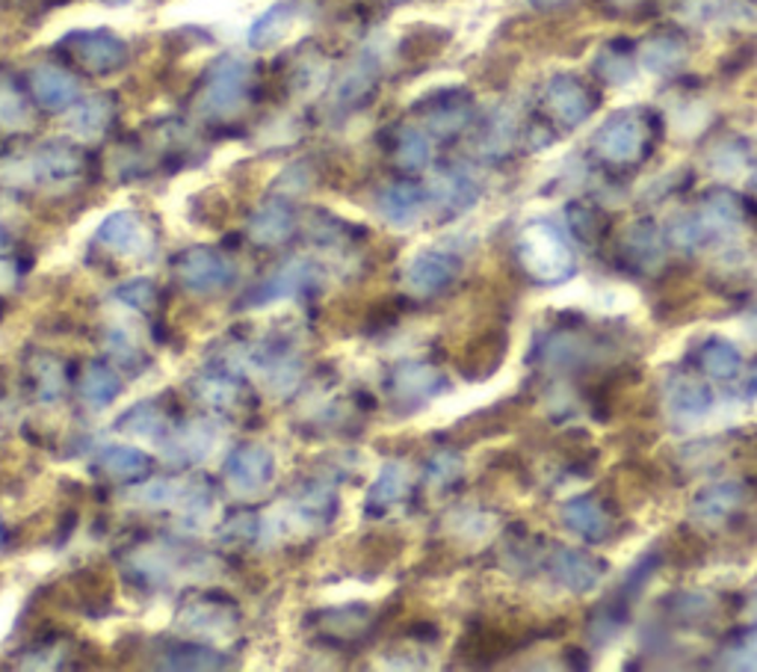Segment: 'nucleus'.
I'll use <instances>...</instances> for the list:
<instances>
[{
  "instance_id": "52",
  "label": "nucleus",
  "mask_w": 757,
  "mask_h": 672,
  "mask_svg": "<svg viewBox=\"0 0 757 672\" xmlns=\"http://www.w3.org/2000/svg\"><path fill=\"white\" fill-rule=\"evenodd\" d=\"M669 237H671V244L680 246V249H693V246H698L707 237V226L701 223V219H693V217L675 219L669 228Z\"/></svg>"
},
{
  "instance_id": "28",
  "label": "nucleus",
  "mask_w": 757,
  "mask_h": 672,
  "mask_svg": "<svg viewBox=\"0 0 757 672\" xmlns=\"http://www.w3.org/2000/svg\"><path fill=\"white\" fill-rule=\"evenodd\" d=\"M293 21H297V3L281 0V3H272L263 16L255 18V24L249 27L246 39H249L252 48H270V45L281 42L290 33Z\"/></svg>"
},
{
  "instance_id": "12",
  "label": "nucleus",
  "mask_w": 757,
  "mask_h": 672,
  "mask_svg": "<svg viewBox=\"0 0 757 672\" xmlns=\"http://www.w3.org/2000/svg\"><path fill=\"white\" fill-rule=\"evenodd\" d=\"M461 273V261L450 253H424L406 267V288L411 297L429 299L450 288Z\"/></svg>"
},
{
  "instance_id": "32",
  "label": "nucleus",
  "mask_w": 757,
  "mask_h": 672,
  "mask_svg": "<svg viewBox=\"0 0 757 672\" xmlns=\"http://www.w3.org/2000/svg\"><path fill=\"white\" fill-rule=\"evenodd\" d=\"M743 501V486L740 483H719V486H710L693 501V515L698 522L716 524L723 522L725 515H731Z\"/></svg>"
},
{
  "instance_id": "19",
  "label": "nucleus",
  "mask_w": 757,
  "mask_h": 672,
  "mask_svg": "<svg viewBox=\"0 0 757 672\" xmlns=\"http://www.w3.org/2000/svg\"><path fill=\"white\" fill-rule=\"evenodd\" d=\"M293 228H297V217L288 201H263L249 219V240L258 246H281L293 237Z\"/></svg>"
},
{
  "instance_id": "58",
  "label": "nucleus",
  "mask_w": 757,
  "mask_h": 672,
  "mask_svg": "<svg viewBox=\"0 0 757 672\" xmlns=\"http://www.w3.org/2000/svg\"><path fill=\"white\" fill-rule=\"evenodd\" d=\"M612 3H618V7H630V3H636V0H612Z\"/></svg>"
},
{
  "instance_id": "26",
  "label": "nucleus",
  "mask_w": 757,
  "mask_h": 672,
  "mask_svg": "<svg viewBox=\"0 0 757 672\" xmlns=\"http://www.w3.org/2000/svg\"><path fill=\"white\" fill-rule=\"evenodd\" d=\"M98 468H101V474H107L110 481L137 483L151 474V456L146 454V451H140V447L113 445L101 451V456H98Z\"/></svg>"
},
{
  "instance_id": "16",
  "label": "nucleus",
  "mask_w": 757,
  "mask_h": 672,
  "mask_svg": "<svg viewBox=\"0 0 757 672\" xmlns=\"http://www.w3.org/2000/svg\"><path fill=\"white\" fill-rule=\"evenodd\" d=\"M30 89L39 107L51 110V113H62L69 110L80 98V83L74 75H69L60 66H36L30 71Z\"/></svg>"
},
{
  "instance_id": "7",
  "label": "nucleus",
  "mask_w": 757,
  "mask_h": 672,
  "mask_svg": "<svg viewBox=\"0 0 757 672\" xmlns=\"http://www.w3.org/2000/svg\"><path fill=\"white\" fill-rule=\"evenodd\" d=\"M62 45L69 48L71 57L92 75H113V71L128 66V45L124 39L96 27V30H74L62 39Z\"/></svg>"
},
{
  "instance_id": "25",
  "label": "nucleus",
  "mask_w": 757,
  "mask_h": 672,
  "mask_svg": "<svg viewBox=\"0 0 757 672\" xmlns=\"http://www.w3.org/2000/svg\"><path fill=\"white\" fill-rule=\"evenodd\" d=\"M562 522H566L568 531L580 533L586 540L601 542L607 540L609 527V513L601 506L598 498H589V495H580V498H571L562 506Z\"/></svg>"
},
{
  "instance_id": "2",
  "label": "nucleus",
  "mask_w": 757,
  "mask_h": 672,
  "mask_svg": "<svg viewBox=\"0 0 757 672\" xmlns=\"http://www.w3.org/2000/svg\"><path fill=\"white\" fill-rule=\"evenodd\" d=\"M249 80L252 69L240 57H226L210 69L205 89L199 98V113L205 119H231L243 110L249 98Z\"/></svg>"
},
{
  "instance_id": "17",
  "label": "nucleus",
  "mask_w": 757,
  "mask_h": 672,
  "mask_svg": "<svg viewBox=\"0 0 757 672\" xmlns=\"http://www.w3.org/2000/svg\"><path fill=\"white\" fill-rule=\"evenodd\" d=\"M506 347H509V340H506V335L500 333V329L479 333L477 338L470 340L468 347L461 349L459 356L461 376H465V379H474V383L495 376L497 367L504 365Z\"/></svg>"
},
{
  "instance_id": "59",
  "label": "nucleus",
  "mask_w": 757,
  "mask_h": 672,
  "mask_svg": "<svg viewBox=\"0 0 757 672\" xmlns=\"http://www.w3.org/2000/svg\"><path fill=\"white\" fill-rule=\"evenodd\" d=\"M751 181H755V187H757V169H755V178H751Z\"/></svg>"
},
{
  "instance_id": "35",
  "label": "nucleus",
  "mask_w": 757,
  "mask_h": 672,
  "mask_svg": "<svg viewBox=\"0 0 757 672\" xmlns=\"http://www.w3.org/2000/svg\"><path fill=\"white\" fill-rule=\"evenodd\" d=\"M666 394H669L671 409L680 415H705L714 403V392L696 376H675Z\"/></svg>"
},
{
  "instance_id": "39",
  "label": "nucleus",
  "mask_w": 757,
  "mask_h": 672,
  "mask_svg": "<svg viewBox=\"0 0 757 672\" xmlns=\"http://www.w3.org/2000/svg\"><path fill=\"white\" fill-rule=\"evenodd\" d=\"M370 622L367 604H347V607H329L320 613V629L335 638H356Z\"/></svg>"
},
{
  "instance_id": "47",
  "label": "nucleus",
  "mask_w": 757,
  "mask_h": 672,
  "mask_svg": "<svg viewBox=\"0 0 757 672\" xmlns=\"http://www.w3.org/2000/svg\"><path fill=\"white\" fill-rule=\"evenodd\" d=\"M568 223L575 228V235L584 244H595L604 235V214L592 205H571L568 208Z\"/></svg>"
},
{
  "instance_id": "40",
  "label": "nucleus",
  "mask_w": 757,
  "mask_h": 672,
  "mask_svg": "<svg viewBox=\"0 0 757 672\" xmlns=\"http://www.w3.org/2000/svg\"><path fill=\"white\" fill-rule=\"evenodd\" d=\"M746 217V205L737 192L731 190H714L707 192L705 199V226L714 228H731L740 226Z\"/></svg>"
},
{
  "instance_id": "30",
  "label": "nucleus",
  "mask_w": 757,
  "mask_h": 672,
  "mask_svg": "<svg viewBox=\"0 0 757 672\" xmlns=\"http://www.w3.org/2000/svg\"><path fill=\"white\" fill-rule=\"evenodd\" d=\"M427 196L436 201L438 208L465 210L477 201V184L470 181L468 175L447 169V172L436 175V181L429 184Z\"/></svg>"
},
{
  "instance_id": "11",
  "label": "nucleus",
  "mask_w": 757,
  "mask_h": 672,
  "mask_svg": "<svg viewBox=\"0 0 757 672\" xmlns=\"http://www.w3.org/2000/svg\"><path fill=\"white\" fill-rule=\"evenodd\" d=\"M24 181L30 184H66L83 172V155L69 142H48L21 160Z\"/></svg>"
},
{
  "instance_id": "6",
  "label": "nucleus",
  "mask_w": 757,
  "mask_h": 672,
  "mask_svg": "<svg viewBox=\"0 0 757 672\" xmlns=\"http://www.w3.org/2000/svg\"><path fill=\"white\" fill-rule=\"evenodd\" d=\"M222 474H226L228 490L237 492V495H243V498L263 495L276 481V456H272L270 447L246 442L226 456Z\"/></svg>"
},
{
  "instance_id": "45",
  "label": "nucleus",
  "mask_w": 757,
  "mask_h": 672,
  "mask_svg": "<svg viewBox=\"0 0 757 672\" xmlns=\"http://www.w3.org/2000/svg\"><path fill=\"white\" fill-rule=\"evenodd\" d=\"M107 349H110V356H113L124 370H131L133 376H140V370H146V365H149V356H146L122 329H113V333L107 335Z\"/></svg>"
},
{
  "instance_id": "1",
  "label": "nucleus",
  "mask_w": 757,
  "mask_h": 672,
  "mask_svg": "<svg viewBox=\"0 0 757 672\" xmlns=\"http://www.w3.org/2000/svg\"><path fill=\"white\" fill-rule=\"evenodd\" d=\"M518 258L521 267L539 281H562L575 273V255L568 249L566 237L548 223H532L518 237Z\"/></svg>"
},
{
  "instance_id": "41",
  "label": "nucleus",
  "mask_w": 757,
  "mask_h": 672,
  "mask_svg": "<svg viewBox=\"0 0 757 672\" xmlns=\"http://www.w3.org/2000/svg\"><path fill=\"white\" fill-rule=\"evenodd\" d=\"M432 158V146H429L427 134H420L418 128H400L397 134V146H394V160L409 172L424 169Z\"/></svg>"
},
{
  "instance_id": "21",
  "label": "nucleus",
  "mask_w": 757,
  "mask_h": 672,
  "mask_svg": "<svg viewBox=\"0 0 757 672\" xmlns=\"http://www.w3.org/2000/svg\"><path fill=\"white\" fill-rule=\"evenodd\" d=\"M409 490V468L400 459L382 465V472L373 481V486L365 495V515L367 518H382L391 506H397Z\"/></svg>"
},
{
  "instance_id": "43",
  "label": "nucleus",
  "mask_w": 757,
  "mask_h": 672,
  "mask_svg": "<svg viewBox=\"0 0 757 672\" xmlns=\"http://www.w3.org/2000/svg\"><path fill=\"white\" fill-rule=\"evenodd\" d=\"M33 125V116H30V107L16 89L0 80V128L7 131H27Z\"/></svg>"
},
{
  "instance_id": "33",
  "label": "nucleus",
  "mask_w": 757,
  "mask_h": 672,
  "mask_svg": "<svg viewBox=\"0 0 757 672\" xmlns=\"http://www.w3.org/2000/svg\"><path fill=\"white\" fill-rule=\"evenodd\" d=\"M515 649V640L506 631L497 629H477L470 631L465 643H461V655L468 658L470 664H491L497 658L509 655Z\"/></svg>"
},
{
  "instance_id": "18",
  "label": "nucleus",
  "mask_w": 757,
  "mask_h": 672,
  "mask_svg": "<svg viewBox=\"0 0 757 672\" xmlns=\"http://www.w3.org/2000/svg\"><path fill=\"white\" fill-rule=\"evenodd\" d=\"M545 98H548V107L554 110V116H559L568 128L584 125L595 107L589 89L577 78H571V75H557V78L550 80L548 96Z\"/></svg>"
},
{
  "instance_id": "51",
  "label": "nucleus",
  "mask_w": 757,
  "mask_h": 672,
  "mask_svg": "<svg viewBox=\"0 0 757 672\" xmlns=\"http://www.w3.org/2000/svg\"><path fill=\"white\" fill-rule=\"evenodd\" d=\"M725 664L734 670H757V631L734 640L731 649L725 652Z\"/></svg>"
},
{
  "instance_id": "50",
  "label": "nucleus",
  "mask_w": 757,
  "mask_h": 672,
  "mask_svg": "<svg viewBox=\"0 0 757 672\" xmlns=\"http://www.w3.org/2000/svg\"><path fill=\"white\" fill-rule=\"evenodd\" d=\"M669 604H671V613H675L680 622H687V625H696V622L710 616V602L696 593H678Z\"/></svg>"
},
{
  "instance_id": "13",
  "label": "nucleus",
  "mask_w": 757,
  "mask_h": 672,
  "mask_svg": "<svg viewBox=\"0 0 757 672\" xmlns=\"http://www.w3.org/2000/svg\"><path fill=\"white\" fill-rule=\"evenodd\" d=\"M190 388L196 394V401L205 403L208 409L219 412V415H237V412H243L249 406V401H252L249 385L240 376L231 374L196 376Z\"/></svg>"
},
{
  "instance_id": "46",
  "label": "nucleus",
  "mask_w": 757,
  "mask_h": 672,
  "mask_svg": "<svg viewBox=\"0 0 757 672\" xmlns=\"http://www.w3.org/2000/svg\"><path fill=\"white\" fill-rule=\"evenodd\" d=\"M116 299H119L122 306L133 308V312H140V315H151V312H155V306H157L155 281H149V279L124 281L122 288H116Z\"/></svg>"
},
{
  "instance_id": "15",
  "label": "nucleus",
  "mask_w": 757,
  "mask_h": 672,
  "mask_svg": "<svg viewBox=\"0 0 757 672\" xmlns=\"http://www.w3.org/2000/svg\"><path fill=\"white\" fill-rule=\"evenodd\" d=\"M604 572H607L604 560L589 557L586 551L557 549L550 554V575L575 593H589L592 586L601 584Z\"/></svg>"
},
{
  "instance_id": "44",
  "label": "nucleus",
  "mask_w": 757,
  "mask_h": 672,
  "mask_svg": "<svg viewBox=\"0 0 757 672\" xmlns=\"http://www.w3.org/2000/svg\"><path fill=\"white\" fill-rule=\"evenodd\" d=\"M595 69H598V75H601L607 83H612V87H621V83H627V80L634 78V60H630V53L616 48V45H609V48H604V51L598 53Z\"/></svg>"
},
{
  "instance_id": "5",
  "label": "nucleus",
  "mask_w": 757,
  "mask_h": 672,
  "mask_svg": "<svg viewBox=\"0 0 757 672\" xmlns=\"http://www.w3.org/2000/svg\"><path fill=\"white\" fill-rule=\"evenodd\" d=\"M178 625L199 640L231 638L240 625V613H237V604L226 595L196 593L183 602L181 613H178Z\"/></svg>"
},
{
  "instance_id": "36",
  "label": "nucleus",
  "mask_w": 757,
  "mask_h": 672,
  "mask_svg": "<svg viewBox=\"0 0 757 672\" xmlns=\"http://www.w3.org/2000/svg\"><path fill=\"white\" fill-rule=\"evenodd\" d=\"M592 356L589 353V340L577 333H554L545 338L541 358L554 367H577L580 362Z\"/></svg>"
},
{
  "instance_id": "9",
  "label": "nucleus",
  "mask_w": 757,
  "mask_h": 672,
  "mask_svg": "<svg viewBox=\"0 0 757 672\" xmlns=\"http://www.w3.org/2000/svg\"><path fill=\"white\" fill-rule=\"evenodd\" d=\"M645 146H648L645 122L630 113L612 116L595 134V151L609 164H634L643 158Z\"/></svg>"
},
{
  "instance_id": "53",
  "label": "nucleus",
  "mask_w": 757,
  "mask_h": 672,
  "mask_svg": "<svg viewBox=\"0 0 757 672\" xmlns=\"http://www.w3.org/2000/svg\"><path fill=\"white\" fill-rule=\"evenodd\" d=\"M671 557L678 560L680 566H696L698 560L705 557V545L693 533H680L678 540L671 542Z\"/></svg>"
},
{
  "instance_id": "37",
  "label": "nucleus",
  "mask_w": 757,
  "mask_h": 672,
  "mask_svg": "<svg viewBox=\"0 0 757 672\" xmlns=\"http://www.w3.org/2000/svg\"><path fill=\"white\" fill-rule=\"evenodd\" d=\"M110 122H113V101L98 96L80 105V110L71 119V131L83 137V140H96V137H101L110 128Z\"/></svg>"
},
{
  "instance_id": "49",
  "label": "nucleus",
  "mask_w": 757,
  "mask_h": 672,
  "mask_svg": "<svg viewBox=\"0 0 757 672\" xmlns=\"http://www.w3.org/2000/svg\"><path fill=\"white\" fill-rule=\"evenodd\" d=\"M627 249L643 258V261H654L660 255V235L651 223H636L630 231H627Z\"/></svg>"
},
{
  "instance_id": "8",
  "label": "nucleus",
  "mask_w": 757,
  "mask_h": 672,
  "mask_svg": "<svg viewBox=\"0 0 757 672\" xmlns=\"http://www.w3.org/2000/svg\"><path fill=\"white\" fill-rule=\"evenodd\" d=\"M445 388V374L438 367L427 365V362H415V358L394 365L391 376H388V394L402 409H418L427 401L438 397Z\"/></svg>"
},
{
  "instance_id": "54",
  "label": "nucleus",
  "mask_w": 757,
  "mask_h": 672,
  "mask_svg": "<svg viewBox=\"0 0 757 672\" xmlns=\"http://www.w3.org/2000/svg\"><path fill=\"white\" fill-rule=\"evenodd\" d=\"M743 158H746V155H743V149L734 155V142H728V146H723V149L714 155L716 172H725V175L737 172V169L743 167Z\"/></svg>"
},
{
  "instance_id": "34",
  "label": "nucleus",
  "mask_w": 757,
  "mask_h": 672,
  "mask_svg": "<svg viewBox=\"0 0 757 672\" xmlns=\"http://www.w3.org/2000/svg\"><path fill=\"white\" fill-rule=\"evenodd\" d=\"M684 57H687V45H684V39H680V36H675V33L651 36V39L643 45V51H639V60H643V66H645V69H651V71L680 69Z\"/></svg>"
},
{
  "instance_id": "29",
  "label": "nucleus",
  "mask_w": 757,
  "mask_h": 672,
  "mask_svg": "<svg viewBox=\"0 0 757 672\" xmlns=\"http://www.w3.org/2000/svg\"><path fill=\"white\" fill-rule=\"evenodd\" d=\"M376 80H379V62L370 57V53H365V57H358L352 66H349L347 71H343V78H340L338 89H335V98H338V105H361L370 92H373Z\"/></svg>"
},
{
  "instance_id": "31",
  "label": "nucleus",
  "mask_w": 757,
  "mask_h": 672,
  "mask_svg": "<svg viewBox=\"0 0 757 672\" xmlns=\"http://www.w3.org/2000/svg\"><path fill=\"white\" fill-rule=\"evenodd\" d=\"M66 590H69L71 602L78 604L80 611L87 613H104L110 607V577L101 575V572H78L66 581Z\"/></svg>"
},
{
  "instance_id": "10",
  "label": "nucleus",
  "mask_w": 757,
  "mask_h": 672,
  "mask_svg": "<svg viewBox=\"0 0 757 672\" xmlns=\"http://www.w3.org/2000/svg\"><path fill=\"white\" fill-rule=\"evenodd\" d=\"M96 240L104 246L107 253L122 255V258H140L149 255L155 246L149 223L137 210H116L98 226Z\"/></svg>"
},
{
  "instance_id": "23",
  "label": "nucleus",
  "mask_w": 757,
  "mask_h": 672,
  "mask_svg": "<svg viewBox=\"0 0 757 672\" xmlns=\"http://www.w3.org/2000/svg\"><path fill=\"white\" fill-rule=\"evenodd\" d=\"M424 205H427V192L415 187V184H391L385 187L379 196H376V208L382 214L391 226L406 228L411 223H418V217L424 214Z\"/></svg>"
},
{
  "instance_id": "57",
  "label": "nucleus",
  "mask_w": 757,
  "mask_h": 672,
  "mask_svg": "<svg viewBox=\"0 0 757 672\" xmlns=\"http://www.w3.org/2000/svg\"><path fill=\"white\" fill-rule=\"evenodd\" d=\"M104 3H110V7H124V3H131V0H104Z\"/></svg>"
},
{
  "instance_id": "20",
  "label": "nucleus",
  "mask_w": 757,
  "mask_h": 672,
  "mask_svg": "<svg viewBox=\"0 0 757 672\" xmlns=\"http://www.w3.org/2000/svg\"><path fill=\"white\" fill-rule=\"evenodd\" d=\"M217 445V429L205 424V421H196V424H187V427L172 429V436L166 438V445L160 447L166 454V459H172L178 465H196L201 459H208V454Z\"/></svg>"
},
{
  "instance_id": "55",
  "label": "nucleus",
  "mask_w": 757,
  "mask_h": 672,
  "mask_svg": "<svg viewBox=\"0 0 757 672\" xmlns=\"http://www.w3.org/2000/svg\"><path fill=\"white\" fill-rule=\"evenodd\" d=\"M566 0H532V7L536 9H557V7H562Z\"/></svg>"
},
{
  "instance_id": "14",
  "label": "nucleus",
  "mask_w": 757,
  "mask_h": 672,
  "mask_svg": "<svg viewBox=\"0 0 757 672\" xmlns=\"http://www.w3.org/2000/svg\"><path fill=\"white\" fill-rule=\"evenodd\" d=\"M420 116L432 134L438 137H454L461 128H468L474 119V101L465 92L454 89V92H436L420 105Z\"/></svg>"
},
{
  "instance_id": "48",
  "label": "nucleus",
  "mask_w": 757,
  "mask_h": 672,
  "mask_svg": "<svg viewBox=\"0 0 757 672\" xmlns=\"http://www.w3.org/2000/svg\"><path fill=\"white\" fill-rule=\"evenodd\" d=\"M461 477V459L454 451H438L427 463V483L432 490H445Z\"/></svg>"
},
{
  "instance_id": "22",
  "label": "nucleus",
  "mask_w": 757,
  "mask_h": 672,
  "mask_svg": "<svg viewBox=\"0 0 757 672\" xmlns=\"http://www.w3.org/2000/svg\"><path fill=\"white\" fill-rule=\"evenodd\" d=\"M116 429L124 433V436L149 438V442H155L157 447H163L166 438L172 436L175 427L160 403L142 401V403H137L133 409L124 412L122 418H119V424H116Z\"/></svg>"
},
{
  "instance_id": "4",
  "label": "nucleus",
  "mask_w": 757,
  "mask_h": 672,
  "mask_svg": "<svg viewBox=\"0 0 757 672\" xmlns=\"http://www.w3.org/2000/svg\"><path fill=\"white\" fill-rule=\"evenodd\" d=\"M322 285V270L311 258H293L272 270L252 290H246L243 308H267L281 299H305L313 297Z\"/></svg>"
},
{
  "instance_id": "24",
  "label": "nucleus",
  "mask_w": 757,
  "mask_h": 672,
  "mask_svg": "<svg viewBox=\"0 0 757 672\" xmlns=\"http://www.w3.org/2000/svg\"><path fill=\"white\" fill-rule=\"evenodd\" d=\"M157 666L160 670H226L228 658L222 652L210 646H201V643H187V640H178V643H166L160 652H157Z\"/></svg>"
},
{
  "instance_id": "38",
  "label": "nucleus",
  "mask_w": 757,
  "mask_h": 672,
  "mask_svg": "<svg viewBox=\"0 0 757 672\" xmlns=\"http://www.w3.org/2000/svg\"><path fill=\"white\" fill-rule=\"evenodd\" d=\"M66 362H60L57 356H42L33 358V383H36V394L42 403H53L60 401L66 394Z\"/></svg>"
},
{
  "instance_id": "27",
  "label": "nucleus",
  "mask_w": 757,
  "mask_h": 672,
  "mask_svg": "<svg viewBox=\"0 0 757 672\" xmlns=\"http://www.w3.org/2000/svg\"><path fill=\"white\" fill-rule=\"evenodd\" d=\"M119 394H122V376L116 374L107 362H89L83 376H80V397L89 409L101 412L113 406Z\"/></svg>"
},
{
  "instance_id": "56",
  "label": "nucleus",
  "mask_w": 757,
  "mask_h": 672,
  "mask_svg": "<svg viewBox=\"0 0 757 672\" xmlns=\"http://www.w3.org/2000/svg\"><path fill=\"white\" fill-rule=\"evenodd\" d=\"M749 394H751V397H755V401H757V374L751 376V383H749Z\"/></svg>"
},
{
  "instance_id": "42",
  "label": "nucleus",
  "mask_w": 757,
  "mask_h": 672,
  "mask_svg": "<svg viewBox=\"0 0 757 672\" xmlns=\"http://www.w3.org/2000/svg\"><path fill=\"white\" fill-rule=\"evenodd\" d=\"M740 349L728 344V340L716 338L707 340L705 349H701V367H705L710 376H719V379H728L740 370Z\"/></svg>"
},
{
  "instance_id": "3",
  "label": "nucleus",
  "mask_w": 757,
  "mask_h": 672,
  "mask_svg": "<svg viewBox=\"0 0 757 672\" xmlns=\"http://www.w3.org/2000/svg\"><path fill=\"white\" fill-rule=\"evenodd\" d=\"M175 279L196 297H213L235 285L237 267L213 246H190L175 258Z\"/></svg>"
}]
</instances>
